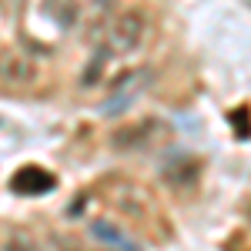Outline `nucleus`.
I'll return each instance as SVG.
<instances>
[{"label":"nucleus","mask_w":251,"mask_h":251,"mask_svg":"<svg viewBox=\"0 0 251 251\" xmlns=\"http://www.w3.org/2000/svg\"><path fill=\"white\" fill-rule=\"evenodd\" d=\"M144 34H148V20L141 17L137 10H127V14L111 20V27H107V47L117 50V54H134L137 47L144 44Z\"/></svg>","instance_id":"obj_1"},{"label":"nucleus","mask_w":251,"mask_h":251,"mask_svg":"<svg viewBox=\"0 0 251 251\" xmlns=\"http://www.w3.org/2000/svg\"><path fill=\"white\" fill-rule=\"evenodd\" d=\"M37 64L27 57L17 47H7L0 50V84L3 87H30L37 80Z\"/></svg>","instance_id":"obj_2"},{"label":"nucleus","mask_w":251,"mask_h":251,"mask_svg":"<svg viewBox=\"0 0 251 251\" xmlns=\"http://www.w3.org/2000/svg\"><path fill=\"white\" fill-rule=\"evenodd\" d=\"M87 231H91V238H94V241L107 245L111 251H141V245H137L131 234H124V231H121V228H117L111 218H94Z\"/></svg>","instance_id":"obj_3"},{"label":"nucleus","mask_w":251,"mask_h":251,"mask_svg":"<svg viewBox=\"0 0 251 251\" xmlns=\"http://www.w3.org/2000/svg\"><path fill=\"white\" fill-rule=\"evenodd\" d=\"M10 188L17 194H47L54 191V174L44 168H20L10 181Z\"/></svg>","instance_id":"obj_4"},{"label":"nucleus","mask_w":251,"mask_h":251,"mask_svg":"<svg viewBox=\"0 0 251 251\" xmlns=\"http://www.w3.org/2000/svg\"><path fill=\"white\" fill-rule=\"evenodd\" d=\"M157 131V121H144V124H134V127H121L114 137H111V144H114L117 151H137V148H148V141L154 137Z\"/></svg>","instance_id":"obj_5"},{"label":"nucleus","mask_w":251,"mask_h":251,"mask_svg":"<svg viewBox=\"0 0 251 251\" xmlns=\"http://www.w3.org/2000/svg\"><path fill=\"white\" fill-rule=\"evenodd\" d=\"M137 87H141V74L127 77V80H124V84H121V87L114 91L111 104H104V114H107V117H111V114H124V111H127V107L134 104L131 97H134V91H137Z\"/></svg>","instance_id":"obj_6"},{"label":"nucleus","mask_w":251,"mask_h":251,"mask_svg":"<svg viewBox=\"0 0 251 251\" xmlns=\"http://www.w3.org/2000/svg\"><path fill=\"white\" fill-rule=\"evenodd\" d=\"M0 251H40L37 245H34V238H27L24 231H17V234H10L7 241H3V248Z\"/></svg>","instance_id":"obj_7"},{"label":"nucleus","mask_w":251,"mask_h":251,"mask_svg":"<svg viewBox=\"0 0 251 251\" xmlns=\"http://www.w3.org/2000/svg\"><path fill=\"white\" fill-rule=\"evenodd\" d=\"M57 248H60V251H84L77 241H74V238H57Z\"/></svg>","instance_id":"obj_8"},{"label":"nucleus","mask_w":251,"mask_h":251,"mask_svg":"<svg viewBox=\"0 0 251 251\" xmlns=\"http://www.w3.org/2000/svg\"><path fill=\"white\" fill-rule=\"evenodd\" d=\"M0 3H7V7H17L20 0H0Z\"/></svg>","instance_id":"obj_9"}]
</instances>
